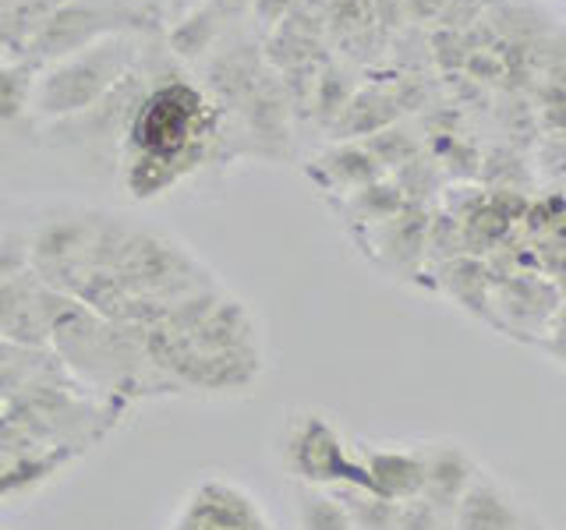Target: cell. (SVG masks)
Instances as JSON below:
<instances>
[{"instance_id":"obj_1","label":"cell","mask_w":566,"mask_h":530,"mask_svg":"<svg viewBox=\"0 0 566 530\" xmlns=\"http://www.w3.org/2000/svg\"><path fill=\"white\" fill-rule=\"evenodd\" d=\"M234 159L227 117L185 71L167 64L142 96L117 156L120 184L135 202H156L212 163Z\"/></svg>"},{"instance_id":"obj_2","label":"cell","mask_w":566,"mask_h":530,"mask_svg":"<svg viewBox=\"0 0 566 530\" xmlns=\"http://www.w3.org/2000/svg\"><path fill=\"white\" fill-rule=\"evenodd\" d=\"M153 40L156 35H111V40L50 64L35 82L32 114L43 124H53L93 110L142 64Z\"/></svg>"},{"instance_id":"obj_3","label":"cell","mask_w":566,"mask_h":530,"mask_svg":"<svg viewBox=\"0 0 566 530\" xmlns=\"http://www.w3.org/2000/svg\"><path fill=\"white\" fill-rule=\"evenodd\" d=\"M164 25L153 0H61L35 29L22 61L32 71H46L111 35H159Z\"/></svg>"},{"instance_id":"obj_4","label":"cell","mask_w":566,"mask_h":530,"mask_svg":"<svg viewBox=\"0 0 566 530\" xmlns=\"http://www.w3.org/2000/svg\"><path fill=\"white\" fill-rule=\"evenodd\" d=\"M283 467L301 485L368 488L361 453L323 414H294L283 438Z\"/></svg>"},{"instance_id":"obj_5","label":"cell","mask_w":566,"mask_h":530,"mask_svg":"<svg viewBox=\"0 0 566 530\" xmlns=\"http://www.w3.org/2000/svg\"><path fill=\"white\" fill-rule=\"evenodd\" d=\"M164 530H273V520L234 477L202 474L177 502Z\"/></svg>"},{"instance_id":"obj_6","label":"cell","mask_w":566,"mask_h":530,"mask_svg":"<svg viewBox=\"0 0 566 530\" xmlns=\"http://www.w3.org/2000/svg\"><path fill=\"white\" fill-rule=\"evenodd\" d=\"M563 305L556 287L545 276L535 273H513V276H500V283L492 287V300H489V322L506 329L510 336H521V340H531L535 332L548 336V322L559 318Z\"/></svg>"},{"instance_id":"obj_7","label":"cell","mask_w":566,"mask_h":530,"mask_svg":"<svg viewBox=\"0 0 566 530\" xmlns=\"http://www.w3.org/2000/svg\"><path fill=\"white\" fill-rule=\"evenodd\" d=\"M429 209L407 202L394 220L358 230V241L371 247V262L394 276H415L429 252Z\"/></svg>"},{"instance_id":"obj_8","label":"cell","mask_w":566,"mask_h":530,"mask_svg":"<svg viewBox=\"0 0 566 530\" xmlns=\"http://www.w3.org/2000/svg\"><path fill=\"white\" fill-rule=\"evenodd\" d=\"M368 474V491L382 495L389 502L421 499L424 488V453L403 446H358Z\"/></svg>"},{"instance_id":"obj_9","label":"cell","mask_w":566,"mask_h":530,"mask_svg":"<svg viewBox=\"0 0 566 530\" xmlns=\"http://www.w3.org/2000/svg\"><path fill=\"white\" fill-rule=\"evenodd\" d=\"M424 488L421 499L436 506L442 517H453L457 502L464 499V491L482 470L471 459V453L457 442H436V446H424Z\"/></svg>"},{"instance_id":"obj_10","label":"cell","mask_w":566,"mask_h":530,"mask_svg":"<svg viewBox=\"0 0 566 530\" xmlns=\"http://www.w3.org/2000/svg\"><path fill=\"white\" fill-rule=\"evenodd\" d=\"M450 523L453 530H524V512L517 499L482 470L457 502Z\"/></svg>"},{"instance_id":"obj_11","label":"cell","mask_w":566,"mask_h":530,"mask_svg":"<svg viewBox=\"0 0 566 530\" xmlns=\"http://www.w3.org/2000/svg\"><path fill=\"white\" fill-rule=\"evenodd\" d=\"M382 173L386 170L376 163V156H371L361 141H336L333 149H326L323 156H315L308 163L312 181L326 194H340V199L382 181Z\"/></svg>"},{"instance_id":"obj_12","label":"cell","mask_w":566,"mask_h":530,"mask_svg":"<svg viewBox=\"0 0 566 530\" xmlns=\"http://www.w3.org/2000/svg\"><path fill=\"white\" fill-rule=\"evenodd\" d=\"M400 117H403V110L394 96V88L389 85H361L358 93H354V99L347 103L344 117L336 120L333 135L340 141H347V138L365 141L371 135H379L382 128L400 124Z\"/></svg>"},{"instance_id":"obj_13","label":"cell","mask_w":566,"mask_h":530,"mask_svg":"<svg viewBox=\"0 0 566 530\" xmlns=\"http://www.w3.org/2000/svg\"><path fill=\"white\" fill-rule=\"evenodd\" d=\"M439 287L453 305H460L464 311L485 318L489 322V300H492V265L489 258H474V255H460L447 265H439Z\"/></svg>"},{"instance_id":"obj_14","label":"cell","mask_w":566,"mask_h":530,"mask_svg":"<svg viewBox=\"0 0 566 530\" xmlns=\"http://www.w3.org/2000/svg\"><path fill=\"white\" fill-rule=\"evenodd\" d=\"M223 18L217 14L212 4L195 8L191 14H185L181 22H174L170 35H167V46H170V57H181V61H195V57H206V53L217 50L220 35H223Z\"/></svg>"},{"instance_id":"obj_15","label":"cell","mask_w":566,"mask_h":530,"mask_svg":"<svg viewBox=\"0 0 566 530\" xmlns=\"http://www.w3.org/2000/svg\"><path fill=\"white\" fill-rule=\"evenodd\" d=\"M294 491V509H297V527L301 530H358L350 509L333 488H315V485H291Z\"/></svg>"},{"instance_id":"obj_16","label":"cell","mask_w":566,"mask_h":530,"mask_svg":"<svg viewBox=\"0 0 566 530\" xmlns=\"http://www.w3.org/2000/svg\"><path fill=\"white\" fill-rule=\"evenodd\" d=\"M35 82L40 71H32L25 61L0 57V124H18L32 114Z\"/></svg>"},{"instance_id":"obj_17","label":"cell","mask_w":566,"mask_h":530,"mask_svg":"<svg viewBox=\"0 0 566 530\" xmlns=\"http://www.w3.org/2000/svg\"><path fill=\"white\" fill-rule=\"evenodd\" d=\"M403 205H407V199L397 188V181H376V184H368L344 199V212H350L354 223H361L365 230L394 220Z\"/></svg>"},{"instance_id":"obj_18","label":"cell","mask_w":566,"mask_h":530,"mask_svg":"<svg viewBox=\"0 0 566 530\" xmlns=\"http://www.w3.org/2000/svg\"><path fill=\"white\" fill-rule=\"evenodd\" d=\"M354 88L347 78H344V64H323L318 71V82H315V93H312V110H315V120H323V128H336V120L344 117L347 103L354 99Z\"/></svg>"},{"instance_id":"obj_19","label":"cell","mask_w":566,"mask_h":530,"mask_svg":"<svg viewBox=\"0 0 566 530\" xmlns=\"http://www.w3.org/2000/svg\"><path fill=\"white\" fill-rule=\"evenodd\" d=\"M361 146L376 156V163L386 170V173H397L403 163H411L415 156H421V138L415 128H407V124H394V128H382L379 135L365 138Z\"/></svg>"},{"instance_id":"obj_20","label":"cell","mask_w":566,"mask_h":530,"mask_svg":"<svg viewBox=\"0 0 566 530\" xmlns=\"http://www.w3.org/2000/svg\"><path fill=\"white\" fill-rule=\"evenodd\" d=\"M326 22L340 40H347L354 32L376 29V0H329Z\"/></svg>"},{"instance_id":"obj_21","label":"cell","mask_w":566,"mask_h":530,"mask_svg":"<svg viewBox=\"0 0 566 530\" xmlns=\"http://www.w3.org/2000/svg\"><path fill=\"white\" fill-rule=\"evenodd\" d=\"M397 188L403 191L407 202L424 205V202H429V194H436V188H439V167H436V159L429 163L424 156H415L411 163H403L397 170Z\"/></svg>"},{"instance_id":"obj_22","label":"cell","mask_w":566,"mask_h":530,"mask_svg":"<svg viewBox=\"0 0 566 530\" xmlns=\"http://www.w3.org/2000/svg\"><path fill=\"white\" fill-rule=\"evenodd\" d=\"M32 273V234L25 230H0V283L22 279Z\"/></svg>"},{"instance_id":"obj_23","label":"cell","mask_w":566,"mask_h":530,"mask_svg":"<svg viewBox=\"0 0 566 530\" xmlns=\"http://www.w3.org/2000/svg\"><path fill=\"white\" fill-rule=\"evenodd\" d=\"M442 523H447V517H442L436 506H429L424 499H411V502H400L389 530H439Z\"/></svg>"},{"instance_id":"obj_24","label":"cell","mask_w":566,"mask_h":530,"mask_svg":"<svg viewBox=\"0 0 566 530\" xmlns=\"http://www.w3.org/2000/svg\"><path fill=\"white\" fill-rule=\"evenodd\" d=\"M447 4L450 0H403L407 18H415V22H436V25H439L442 11H447Z\"/></svg>"},{"instance_id":"obj_25","label":"cell","mask_w":566,"mask_h":530,"mask_svg":"<svg viewBox=\"0 0 566 530\" xmlns=\"http://www.w3.org/2000/svg\"><path fill=\"white\" fill-rule=\"evenodd\" d=\"M153 4H156L159 14H164V22L174 25V22H181L185 14H191L195 8H199L202 0H153Z\"/></svg>"},{"instance_id":"obj_26","label":"cell","mask_w":566,"mask_h":530,"mask_svg":"<svg viewBox=\"0 0 566 530\" xmlns=\"http://www.w3.org/2000/svg\"><path fill=\"white\" fill-rule=\"evenodd\" d=\"M18 4V0H0V14H4V11H11Z\"/></svg>"},{"instance_id":"obj_27","label":"cell","mask_w":566,"mask_h":530,"mask_svg":"<svg viewBox=\"0 0 566 530\" xmlns=\"http://www.w3.org/2000/svg\"><path fill=\"white\" fill-rule=\"evenodd\" d=\"M439 530H453V523H450V520H447V523H442V527H439Z\"/></svg>"}]
</instances>
